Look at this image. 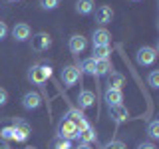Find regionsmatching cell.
I'll list each match as a JSON object with an SVG mask.
<instances>
[{
  "label": "cell",
  "mask_w": 159,
  "mask_h": 149,
  "mask_svg": "<svg viewBox=\"0 0 159 149\" xmlns=\"http://www.w3.org/2000/svg\"><path fill=\"white\" fill-rule=\"evenodd\" d=\"M50 76H52V68L50 66H34L28 72V79L32 84H36V86H42Z\"/></svg>",
  "instance_id": "cell-1"
},
{
  "label": "cell",
  "mask_w": 159,
  "mask_h": 149,
  "mask_svg": "<svg viewBox=\"0 0 159 149\" xmlns=\"http://www.w3.org/2000/svg\"><path fill=\"white\" fill-rule=\"evenodd\" d=\"M58 135L64 137V139H70V141H72V139H76L80 135V131H78V127H76V121L64 117L62 123H60V127H58Z\"/></svg>",
  "instance_id": "cell-2"
},
{
  "label": "cell",
  "mask_w": 159,
  "mask_h": 149,
  "mask_svg": "<svg viewBox=\"0 0 159 149\" xmlns=\"http://www.w3.org/2000/svg\"><path fill=\"white\" fill-rule=\"evenodd\" d=\"M62 82H64V86L66 88H72V86H76V84L80 82V78H82V70L76 68V66H66L62 70Z\"/></svg>",
  "instance_id": "cell-3"
},
{
  "label": "cell",
  "mask_w": 159,
  "mask_h": 149,
  "mask_svg": "<svg viewBox=\"0 0 159 149\" xmlns=\"http://www.w3.org/2000/svg\"><path fill=\"white\" fill-rule=\"evenodd\" d=\"M135 60H137L139 66H151V64L157 60V50L155 48H149V46H143V48L137 50Z\"/></svg>",
  "instance_id": "cell-4"
},
{
  "label": "cell",
  "mask_w": 159,
  "mask_h": 149,
  "mask_svg": "<svg viewBox=\"0 0 159 149\" xmlns=\"http://www.w3.org/2000/svg\"><path fill=\"white\" fill-rule=\"evenodd\" d=\"M52 48V36L46 32H38L32 36V50L36 52H46V50Z\"/></svg>",
  "instance_id": "cell-5"
},
{
  "label": "cell",
  "mask_w": 159,
  "mask_h": 149,
  "mask_svg": "<svg viewBox=\"0 0 159 149\" xmlns=\"http://www.w3.org/2000/svg\"><path fill=\"white\" fill-rule=\"evenodd\" d=\"M12 36H14L16 42H26V40L32 38V28H30L26 22H20L12 28Z\"/></svg>",
  "instance_id": "cell-6"
},
{
  "label": "cell",
  "mask_w": 159,
  "mask_h": 149,
  "mask_svg": "<svg viewBox=\"0 0 159 149\" xmlns=\"http://www.w3.org/2000/svg\"><path fill=\"white\" fill-rule=\"evenodd\" d=\"M88 46V40L82 36V34H74L72 38H70V44H68V48H70V52L74 54V56H78V54H82L84 50H86Z\"/></svg>",
  "instance_id": "cell-7"
},
{
  "label": "cell",
  "mask_w": 159,
  "mask_h": 149,
  "mask_svg": "<svg viewBox=\"0 0 159 149\" xmlns=\"http://www.w3.org/2000/svg\"><path fill=\"white\" fill-rule=\"evenodd\" d=\"M113 18V8L107 6V4H103V6H98L96 8V22L102 24V26H106V24L111 22Z\"/></svg>",
  "instance_id": "cell-8"
},
{
  "label": "cell",
  "mask_w": 159,
  "mask_h": 149,
  "mask_svg": "<svg viewBox=\"0 0 159 149\" xmlns=\"http://www.w3.org/2000/svg\"><path fill=\"white\" fill-rule=\"evenodd\" d=\"M40 103H42V97H40V93L38 92H28V93H24V97H22V106L30 109V111H34V109H38L40 107Z\"/></svg>",
  "instance_id": "cell-9"
},
{
  "label": "cell",
  "mask_w": 159,
  "mask_h": 149,
  "mask_svg": "<svg viewBox=\"0 0 159 149\" xmlns=\"http://www.w3.org/2000/svg\"><path fill=\"white\" fill-rule=\"evenodd\" d=\"M0 137H2V139H14V141H26V139H28L26 133L18 131V129H16V127H12V125L4 127L2 131H0Z\"/></svg>",
  "instance_id": "cell-10"
},
{
  "label": "cell",
  "mask_w": 159,
  "mask_h": 149,
  "mask_svg": "<svg viewBox=\"0 0 159 149\" xmlns=\"http://www.w3.org/2000/svg\"><path fill=\"white\" fill-rule=\"evenodd\" d=\"M103 99H106L107 107H113V106H119L123 102V93H121V89H106Z\"/></svg>",
  "instance_id": "cell-11"
},
{
  "label": "cell",
  "mask_w": 159,
  "mask_h": 149,
  "mask_svg": "<svg viewBox=\"0 0 159 149\" xmlns=\"http://www.w3.org/2000/svg\"><path fill=\"white\" fill-rule=\"evenodd\" d=\"M93 102H96V96H93V92H89V89H82L78 96V106L82 109H89L93 106Z\"/></svg>",
  "instance_id": "cell-12"
},
{
  "label": "cell",
  "mask_w": 159,
  "mask_h": 149,
  "mask_svg": "<svg viewBox=\"0 0 159 149\" xmlns=\"http://www.w3.org/2000/svg\"><path fill=\"white\" fill-rule=\"evenodd\" d=\"M92 38H93V46H107V44L111 42V34H109L106 28H98Z\"/></svg>",
  "instance_id": "cell-13"
},
{
  "label": "cell",
  "mask_w": 159,
  "mask_h": 149,
  "mask_svg": "<svg viewBox=\"0 0 159 149\" xmlns=\"http://www.w3.org/2000/svg\"><path fill=\"white\" fill-rule=\"evenodd\" d=\"M109 113H111V117L116 119V123H121V121H125V119L129 117V109H127L125 106H123V103L109 107Z\"/></svg>",
  "instance_id": "cell-14"
},
{
  "label": "cell",
  "mask_w": 159,
  "mask_h": 149,
  "mask_svg": "<svg viewBox=\"0 0 159 149\" xmlns=\"http://www.w3.org/2000/svg\"><path fill=\"white\" fill-rule=\"evenodd\" d=\"M123 76L119 72H109L107 74V89H121L123 86Z\"/></svg>",
  "instance_id": "cell-15"
},
{
  "label": "cell",
  "mask_w": 159,
  "mask_h": 149,
  "mask_svg": "<svg viewBox=\"0 0 159 149\" xmlns=\"http://www.w3.org/2000/svg\"><path fill=\"white\" fill-rule=\"evenodd\" d=\"M109 72H113V66L109 60H96V78L107 76Z\"/></svg>",
  "instance_id": "cell-16"
},
{
  "label": "cell",
  "mask_w": 159,
  "mask_h": 149,
  "mask_svg": "<svg viewBox=\"0 0 159 149\" xmlns=\"http://www.w3.org/2000/svg\"><path fill=\"white\" fill-rule=\"evenodd\" d=\"M76 12L82 14V16L92 14L93 12V0H78L76 2Z\"/></svg>",
  "instance_id": "cell-17"
},
{
  "label": "cell",
  "mask_w": 159,
  "mask_h": 149,
  "mask_svg": "<svg viewBox=\"0 0 159 149\" xmlns=\"http://www.w3.org/2000/svg\"><path fill=\"white\" fill-rule=\"evenodd\" d=\"M109 52H111V48L107 46H93V60H109Z\"/></svg>",
  "instance_id": "cell-18"
},
{
  "label": "cell",
  "mask_w": 159,
  "mask_h": 149,
  "mask_svg": "<svg viewBox=\"0 0 159 149\" xmlns=\"http://www.w3.org/2000/svg\"><path fill=\"white\" fill-rule=\"evenodd\" d=\"M52 149H72V141L58 135V137L52 139Z\"/></svg>",
  "instance_id": "cell-19"
},
{
  "label": "cell",
  "mask_w": 159,
  "mask_h": 149,
  "mask_svg": "<svg viewBox=\"0 0 159 149\" xmlns=\"http://www.w3.org/2000/svg\"><path fill=\"white\" fill-rule=\"evenodd\" d=\"M78 137H80V141H82V143H89V141H93V139H96L98 135H96V129L89 125L88 129H84V131L80 133Z\"/></svg>",
  "instance_id": "cell-20"
},
{
  "label": "cell",
  "mask_w": 159,
  "mask_h": 149,
  "mask_svg": "<svg viewBox=\"0 0 159 149\" xmlns=\"http://www.w3.org/2000/svg\"><path fill=\"white\" fill-rule=\"evenodd\" d=\"M82 70H84L86 74H89V76L96 78V60H93V58L84 60V62H82Z\"/></svg>",
  "instance_id": "cell-21"
},
{
  "label": "cell",
  "mask_w": 159,
  "mask_h": 149,
  "mask_svg": "<svg viewBox=\"0 0 159 149\" xmlns=\"http://www.w3.org/2000/svg\"><path fill=\"white\" fill-rule=\"evenodd\" d=\"M147 135L155 141V139H159V119H153L151 123L147 125Z\"/></svg>",
  "instance_id": "cell-22"
},
{
  "label": "cell",
  "mask_w": 159,
  "mask_h": 149,
  "mask_svg": "<svg viewBox=\"0 0 159 149\" xmlns=\"http://www.w3.org/2000/svg\"><path fill=\"white\" fill-rule=\"evenodd\" d=\"M12 127H16L18 131H22V133H30V125L26 121H24V119H20V117H14V121H12Z\"/></svg>",
  "instance_id": "cell-23"
},
{
  "label": "cell",
  "mask_w": 159,
  "mask_h": 149,
  "mask_svg": "<svg viewBox=\"0 0 159 149\" xmlns=\"http://www.w3.org/2000/svg\"><path fill=\"white\" fill-rule=\"evenodd\" d=\"M40 6L44 10H56L60 6V0H40Z\"/></svg>",
  "instance_id": "cell-24"
},
{
  "label": "cell",
  "mask_w": 159,
  "mask_h": 149,
  "mask_svg": "<svg viewBox=\"0 0 159 149\" xmlns=\"http://www.w3.org/2000/svg\"><path fill=\"white\" fill-rule=\"evenodd\" d=\"M147 82H149V86H151L153 89H157V88H159V72H157V70H153V72L149 74Z\"/></svg>",
  "instance_id": "cell-25"
},
{
  "label": "cell",
  "mask_w": 159,
  "mask_h": 149,
  "mask_svg": "<svg viewBox=\"0 0 159 149\" xmlns=\"http://www.w3.org/2000/svg\"><path fill=\"white\" fill-rule=\"evenodd\" d=\"M102 149H127V147H125V143H123V141H109Z\"/></svg>",
  "instance_id": "cell-26"
},
{
  "label": "cell",
  "mask_w": 159,
  "mask_h": 149,
  "mask_svg": "<svg viewBox=\"0 0 159 149\" xmlns=\"http://www.w3.org/2000/svg\"><path fill=\"white\" fill-rule=\"evenodd\" d=\"M6 102H8V92L4 88H0V107L6 106Z\"/></svg>",
  "instance_id": "cell-27"
},
{
  "label": "cell",
  "mask_w": 159,
  "mask_h": 149,
  "mask_svg": "<svg viewBox=\"0 0 159 149\" xmlns=\"http://www.w3.org/2000/svg\"><path fill=\"white\" fill-rule=\"evenodd\" d=\"M8 36V26H6V22H0V40H4Z\"/></svg>",
  "instance_id": "cell-28"
},
{
  "label": "cell",
  "mask_w": 159,
  "mask_h": 149,
  "mask_svg": "<svg viewBox=\"0 0 159 149\" xmlns=\"http://www.w3.org/2000/svg\"><path fill=\"white\" fill-rule=\"evenodd\" d=\"M137 149H157L155 145H153V143H139V145H137Z\"/></svg>",
  "instance_id": "cell-29"
},
{
  "label": "cell",
  "mask_w": 159,
  "mask_h": 149,
  "mask_svg": "<svg viewBox=\"0 0 159 149\" xmlns=\"http://www.w3.org/2000/svg\"><path fill=\"white\" fill-rule=\"evenodd\" d=\"M76 149H92V147H89V143H80Z\"/></svg>",
  "instance_id": "cell-30"
},
{
  "label": "cell",
  "mask_w": 159,
  "mask_h": 149,
  "mask_svg": "<svg viewBox=\"0 0 159 149\" xmlns=\"http://www.w3.org/2000/svg\"><path fill=\"white\" fill-rule=\"evenodd\" d=\"M0 149H10V147H8V143H6V141H2V143H0Z\"/></svg>",
  "instance_id": "cell-31"
},
{
  "label": "cell",
  "mask_w": 159,
  "mask_h": 149,
  "mask_svg": "<svg viewBox=\"0 0 159 149\" xmlns=\"http://www.w3.org/2000/svg\"><path fill=\"white\" fill-rule=\"evenodd\" d=\"M8 2H18V0H8Z\"/></svg>",
  "instance_id": "cell-32"
},
{
  "label": "cell",
  "mask_w": 159,
  "mask_h": 149,
  "mask_svg": "<svg viewBox=\"0 0 159 149\" xmlns=\"http://www.w3.org/2000/svg\"><path fill=\"white\" fill-rule=\"evenodd\" d=\"M133 2H139V0H133Z\"/></svg>",
  "instance_id": "cell-33"
},
{
  "label": "cell",
  "mask_w": 159,
  "mask_h": 149,
  "mask_svg": "<svg viewBox=\"0 0 159 149\" xmlns=\"http://www.w3.org/2000/svg\"><path fill=\"white\" fill-rule=\"evenodd\" d=\"M26 149H32V147H26Z\"/></svg>",
  "instance_id": "cell-34"
}]
</instances>
